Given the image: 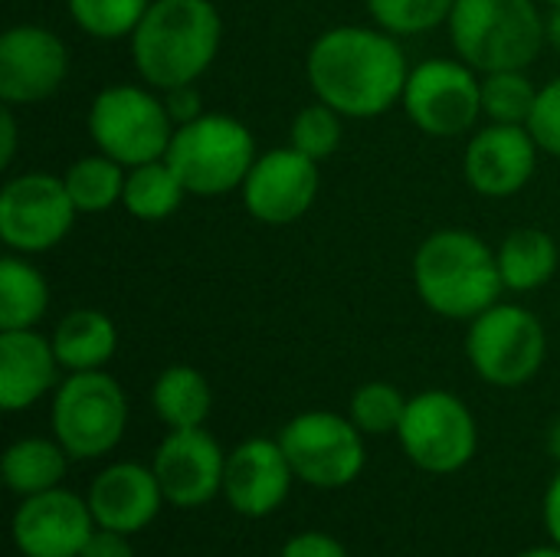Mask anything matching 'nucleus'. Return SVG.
Listing matches in <instances>:
<instances>
[{"mask_svg": "<svg viewBox=\"0 0 560 557\" xmlns=\"http://www.w3.org/2000/svg\"><path fill=\"white\" fill-rule=\"evenodd\" d=\"M410 62L394 33L364 23H341L318 33L305 53V79L318 102L364 121L400 105Z\"/></svg>", "mask_w": 560, "mask_h": 557, "instance_id": "nucleus-1", "label": "nucleus"}, {"mask_svg": "<svg viewBox=\"0 0 560 557\" xmlns=\"http://www.w3.org/2000/svg\"><path fill=\"white\" fill-rule=\"evenodd\" d=\"M220 43L223 16L210 0H151L128 36L138 79L158 92L194 85L213 66Z\"/></svg>", "mask_w": 560, "mask_h": 557, "instance_id": "nucleus-2", "label": "nucleus"}, {"mask_svg": "<svg viewBox=\"0 0 560 557\" xmlns=\"http://www.w3.org/2000/svg\"><path fill=\"white\" fill-rule=\"evenodd\" d=\"M410 276L420 302L453 322H472L505 292L495 250L463 227L433 230L417 246Z\"/></svg>", "mask_w": 560, "mask_h": 557, "instance_id": "nucleus-3", "label": "nucleus"}, {"mask_svg": "<svg viewBox=\"0 0 560 557\" xmlns=\"http://www.w3.org/2000/svg\"><path fill=\"white\" fill-rule=\"evenodd\" d=\"M446 30L453 53L479 76L528 69L548 46L538 0H456Z\"/></svg>", "mask_w": 560, "mask_h": 557, "instance_id": "nucleus-4", "label": "nucleus"}, {"mask_svg": "<svg viewBox=\"0 0 560 557\" xmlns=\"http://www.w3.org/2000/svg\"><path fill=\"white\" fill-rule=\"evenodd\" d=\"M164 158L190 197H226L243 187L259 148L240 118L203 112L200 118L174 128Z\"/></svg>", "mask_w": 560, "mask_h": 557, "instance_id": "nucleus-5", "label": "nucleus"}, {"mask_svg": "<svg viewBox=\"0 0 560 557\" xmlns=\"http://www.w3.org/2000/svg\"><path fill=\"white\" fill-rule=\"evenodd\" d=\"M89 138L95 151L115 158L125 167H138L167 154L174 121L164 95L151 85L118 82L95 92L89 105Z\"/></svg>", "mask_w": 560, "mask_h": 557, "instance_id": "nucleus-6", "label": "nucleus"}, {"mask_svg": "<svg viewBox=\"0 0 560 557\" xmlns=\"http://www.w3.org/2000/svg\"><path fill=\"white\" fill-rule=\"evenodd\" d=\"M466 358L492 387H525L548 358V332L541 318L518 302H495L469 322Z\"/></svg>", "mask_w": 560, "mask_h": 557, "instance_id": "nucleus-7", "label": "nucleus"}, {"mask_svg": "<svg viewBox=\"0 0 560 557\" xmlns=\"http://www.w3.org/2000/svg\"><path fill=\"white\" fill-rule=\"evenodd\" d=\"M49 423L72 460H102L128 430V397L108 371H75L52 391Z\"/></svg>", "mask_w": 560, "mask_h": 557, "instance_id": "nucleus-8", "label": "nucleus"}, {"mask_svg": "<svg viewBox=\"0 0 560 557\" xmlns=\"http://www.w3.org/2000/svg\"><path fill=\"white\" fill-rule=\"evenodd\" d=\"M407 460L430 476H453L476 460L479 423L463 397L453 391H420L407 401L397 430Z\"/></svg>", "mask_w": 560, "mask_h": 557, "instance_id": "nucleus-9", "label": "nucleus"}, {"mask_svg": "<svg viewBox=\"0 0 560 557\" xmlns=\"http://www.w3.org/2000/svg\"><path fill=\"white\" fill-rule=\"evenodd\" d=\"M400 108L427 138L469 135L482 118V76L456 59H423L410 66Z\"/></svg>", "mask_w": 560, "mask_h": 557, "instance_id": "nucleus-10", "label": "nucleus"}, {"mask_svg": "<svg viewBox=\"0 0 560 557\" xmlns=\"http://www.w3.org/2000/svg\"><path fill=\"white\" fill-rule=\"evenodd\" d=\"M364 433L335 410H305L279 430V443L299 483L312 489H345L368 463Z\"/></svg>", "mask_w": 560, "mask_h": 557, "instance_id": "nucleus-11", "label": "nucleus"}, {"mask_svg": "<svg viewBox=\"0 0 560 557\" xmlns=\"http://www.w3.org/2000/svg\"><path fill=\"white\" fill-rule=\"evenodd\" d=\"M75 217L62 174L26 171L0 187V240L10 253L39 256L56 250L72 233Z\"/></svg>", "mask_w": 560, "mask_h": 557, "instance_id": "nucleus-12", "label": "nucleus"}, {"mask_svg": "<svg viewBox=\"0 0 560 557\" xmlns=\"http://www.w3.org/2000/svg\"><path fill=\"white\" fill-rule=\"evenodd\" d=\"M322 171L318 161L305 158L292 144L259 151L253 161L240 197L246 213L266 227H289L299 223L318 200Z\"/></svg>", "mask_w": 560, "mask_h": 557, "instance_id": "nucleus-13", "label": "nucleus"}, {"mask_svg": "<svg viewBox=\"0 0 560 557\" xmlns=\"http://www.w3.org/2000/svg\"><path fill=\"white\" fill-rule=\"evenodd\" d=\"M69 79V46L43 23H16L0 36L3 105H36L52 98Z\"/></svg>", "mask_w": 560, "mask_h": 557, "instance_id": "nucleus-14", "label": "nucleus"}, {"mask_svg": "<svg viewBox=\"0 0 560 557\" xmlns=\"http://www.w3.org/2000/svg\"><path fill=\"white\" fill-rule=\"evenodd\" d=\"M538 141L528 125L486 121L476 128L463 151V177L472 194L489 200H509L522 194L538 171Z\"/></svg>", "mask_w": 560, "mask_h": 557, "instance_id": "nucleus-15", "label": "nucleus"}, {"mask_svg": "<svg viewBox=\"0 0 560 557\" xmlns=\"http://www.w3.org/2000/svg\"><path fill=\"white\" fill-rule=\"evenodd\" d=\"M151 469L167 506L200 509L223 496L226 453L207 427L167 430V437L154 450Z\"/></svg>", "mask_w": 560, "mask_h": 557, "instance_id": "nucleus-16", "label": "nucleus"}, {"mask_svg": "<svg viewBox=\"0 0 560 557\" xmlns=\"http://www.w3.org/2000/svg\"><path fill=\"white\" fill-rule=\"evenodd\" d=\"M95 529L89 499L62 486L20 499L10 525L23 557H79Z\"/></svg>", "mask_w": 560, "mask_h": 557, "instance_id": "nucleus-17", "label": "nucleus"}, {"mask_svg": "<svg viewBox=\"0 0 560 557\" xmlns=\"http://www.w3.org/2000/svg\"><path fill=\"white\" fill-rule=\"evenodd\" d=\"M292 483L295 473L285 460L279 437H249L226 453L223 499L243 519H266L282 509Z\"/></svg>", "mask_w": 560, "mask_h": 557, "instance_id": "nucleus-18", "label": "nucleus"}, {"mask_svg": "<svg viewBox=\"0 0 560 557\" xmlns=\"http://www.w3.org/2000/svg\"><path fill=\"white\" fill-rule=\"evenodd\" d=\"M89 509L98 529L121 535L144 532L164 506L158 476L144 463H112L89 486Z\"/></svg>", "mask_w": 560, "mask_h": 557, "instance_id": "nucleus-19", "label": "nucleus"}, {"mask_svg": "<svg viewBox=\"0 0 560 557\" xmlns=\"http://www.w3.org/2000/svg\"><path fill=\"white\" fill-rule=\"evenodd\" d=\"M59 358L52 338L36 328L0 332V407L20 414L59 387Z\"/></svg>", "mask_w": 560, "mask_h": 557, "instance_id": "nucleus-20", "label": "nucleus"}, {"mask_svg": "<svg viewBox=\"0 0 560 557\" xmlns=\"http://www.w3.org/2000/svg\"><path fill=\"white\" fill-rule=\"evenodd\" d=\"M52 348L66 374L105 371L118 351V328L98 309H72L52 328Z\"/></svg>", "mask_w": 560, "mask_h": 557, "instance_id": "nucleus-21", "label": "nucleus"}, {"mask_svg": "<svg viewBox=\"0 0 560 557\" xmlns=\"http://www.w3.org/2000/svg\"><path fill=\"white\" fill-rule=\"evenodd\" d=\"M495 256H499L502 286L505 292H515V295L545 289L555 279L560 263L558 240L541 227H518L505 233Z\"/></svg>", "mask_w": 560, "mask_h": 557, "instance_id": "nucleus-22", "label": "nucleus"}, {"mask_svg": "<svg viewBox=\"0 0 560 557\" xmlns=\"http://www.w3.org/2000/svg\"><path fill=\"white\" fill-rule=\"evenodd\" d=\"M151 407L167 430L207 427L213 410V387L203 371L190 364H171L151 384Z\"/></svg>", "mask_w": 560, "mask_h": 557, "instance_id": "nucleus-23", "label": "nucleus"}, {"mask_svg": "<svg viewBox=\"0 0 560 557\" xmlns=\"http://www.w3.org/2000/svg\"><path fill=\"white\" fill-rule=\"evenodd\" d=\"M69 453L66 446L52 437H23L16 443L7 446L0 473L3 483L13 496L26 499V496H39L49 492L56 486H62L66 469H69Z\"/></svg>", "mask_w": 560, "mask_h": 557, "instance_id": "nucleus-24", "label": "nucleus"}, {"mask_svg": "<svg viewBox=\"0 0 560 557\" xmlns=\"http://www.w3.org/2000/svg\"><path fill=\"white\" fill-rule=\"evenodd\" d=\"M49 312V282L30 256L7 253L0 259V332L36 328Z\"/></svg>", "mask_w": 560, "mask_h": 557, "instance_id": "nucleus-25", "label": "nucleus"}, {"mask_svg": "<svg viewBox=\"0 0 560 557\" xmlns=\"http://www.w3.org/2000/svg\"><path fill=\"white\" fill-rule=\"evenodd\" d=\"M184 197H190V194H187V187L180 184L177 171L167 164V158H158V161L128 167L121 207H125L135 220H141V223L171 220V217L180 210Z\"/></svg>", "mask_w": 560, "mask_h": 557, "instance_id": "nucleus-26", "label": "nucleus"}, {"mask_svg": "<svg viewBox=\"0 0 560 557\" xmlns=\"http://www.w3.org/2000/svg\"><path fill=\"white\" fill-rule=\"evenodd\" d=\"M125 177H128V167L102 151L82 154L62 171L66 190L79 213H105L118 207L125 194Z\"/></svg>", "mask_w": 560, "mask_h": 557, "instance_id": "nucleus-27", "label": "nucleus"}, {"mask_svg": "<svg viewBox=\"0 0 560 557\" xmlns=\"http://www.w3.org/2000/svg\"><path fill=\"white\" fill-rule=\"evenodd\" d=\"M538 89L528 69H502L482 76V118L499 125H528Z\"/></svg>", "mask_w": 560, "mask_h": 557, "instance_id": "nucleus-28", "label": "nucleus"}, {"mask_svg": "<svg viewBox=\"0 0 560 557\" xmlns=\"http://www.w3.org/2000/svg\"><path fill=\"white\" fill-rule=\"evenodd\" d=\"M151 0H66L69 20L92 39L115 43L128 39L141 16L148 13Z\"/></svg>", "mask_w": 560, "mask_h": 557, "instance_id": "nucleus-29", "label": "nucleus"}, {"mask_svg": "<svg viewBox=\"0 0 560 557\" xmlns=\"http://www.w3.org/2000/svg\"><path fill=\"white\" fill-rule=\"evenodd\" d=\"M371 23L394 33L397 39L404 36H423L450 23L456 0H364Z\"/></svg>", "mask_w": 560, "mask_h": 557, "instance_id": "nucleus-30", "label": "nucleus"}, {"mask_svg": "<svg viewBox=\"0 0 560 557\" xmlns=\"http://www.w3.org/2000/svg\"><path fill=\"white\" fill-rule=\"evenodd\" d=\"M407 401L400 387L387 381H368L351 394L348 417L364 437H387L400 430V420L407 414Z\"/></svg>", "mask_w": 560, "mask_h": 557, "instance_id": "nucleus-31", "label": "nucleus"}, {"mask_svg": "<svg viewBox=\"0 0 560 557\" xmlns=\"http://www.w3.org/2000/svg\"><path fill=\"white\" fill-rule=\"evenodd\" d=\"M345 115H338L331 105H325V102H312V105H305V108H299V115L292 118V125H289V144L295 148V151H302L305 158H312V161H328L338 148H341V141H345Z\"/></svg>", "mask_w": 560, "mask_h": 557, "instance_id": "nucleus-32", "label": "nucleus"}, {"mask_svg": "<svg viewBox=\"0 0 560 557\" xmlns=\"http://www.w3.org/2000/svg\"><path fill=\"white\" fill-rule=\"evenodd\" d=\"M528 131L535 135L541 154L560 158V76L538 89V102L528 118Z\"/></svg>", "mask_w": 560, "mask_h": 557, "instance_id": "nucleus-33", "label": "nucleus"}, {"mask_svg": "<svg viewBox=\"0 0 560 557\" xmlns=\"http://www.w3.org/2000/svg\"><path fill=\"white\" fill-rule=\"evenodd\" d=\"M279 557H351V555H348V548H345L335 535H328V532H299V535H292V538L282 545Z\"/></svg>", "mask_w": 560, "mask_h": 557, "instance_id": "nucleus-34", "label": "nucleus"}, {"mask_svg": "<svg viewBox=\"0 0 560 557\" xmlns=\"http://www.w3.org/2000/svg\"><path fill=\"white\" fill-rule=\"evenodd\" d=\"M161 95H164V105H167V115H171L174 128H177V125H187V121H194V118H200V115L207 112L197 82H194V85L167 89V92H161Z\"/></svg>", "mask_w": 560, "mask_h": 557, "instance_id": "nucleus-35", "label": "nucleus"}, {"mask_svg": "<svg viewBox=\"0 0 560 557\" xmlns=\"http://www.w3.org/2000/svg\"><path fill=\"white\" fill-rule=\"evenodd\" d=\"M79 557H135L131 535H121L112 529H95Z\"/></svg>", "mask_w": 560, "mask_h": 557, "instance_id": "nucleus-36", "label": "nucleus"}, {"mask_svg": "<svg viewBox=\"0 0 560 557\" xmlns=\"http://www.w3.org/2000/svg\"><path fill=\"white\" fill-rule=\"evenodd\" d=\"M16 144H20L16 115H13V105H3V108H0V167H10V164H13Z\"/></svg>", "mask_w": 560, "mask_h": 557, "instance_id": "nucleus-37", "label": "nucleus"}, {"mask_svg": "<svg viewBox=\"0 0 560 557\" xmlns=\"http://www.w3.org/2000/svg\"><path fill=\"white\" fill-rule=\"evenodd\" d=\"M545 532L551 535V542L560 548V466L555 473V479L548 483V492H545Z\"/></svg>", "mask_w": 560, "mask_h": 557, "instance_id": "nucleus-38", "label": "nucleus"}, {"mask_svg": "<svg viewBox=\"0 0 560 557\" xmlns=\"http://www.w3.org/2000/svg\"><path fill=\"white\" fill-rule=\"evenodd\" d=\"M545 39L555 53H560V3L545 10Z\"/></svg>", "mask_w": 560, "mask_h": 557, "instance_id": "nucleus-39", "label": "nucleus"}, {"mask_svg": "<svg viewBox=\"0 0 560 557\" xmlns=\"http://www.w3.org/2000/svg\"><path fill=\"white\" fill-rule=\"evenodd\" d=\"M545 443H548V453L555 456V463L560 466V417L548 427V440H545Z\"/></svg>", "mask_w": 560, "mask_h": 557, "instance_id": "nucleus-40", "label": "nucleus"}, {"mask_svg": "<svg viewBox=\"0 0 560 557\" xmlns=\"http://www.w3.org/2000/svg\"><path fill=\"white\" fill-rule=\"evenodd\" d=\"M518 557H560V548L551 542L548 548H532V552H522Z\"/></svg>", "mask_w": 560, "mask_h": 557, "instance_id": "nucleus-41", "label": "nucleus"}, {"mask_svg": "<svg viewBox=\"0 0 560 557\" xmlns=\"http://www.w3.org/2000/svg\"><path fill=\"white\" fill-rule=\"evenodd\" d=\"M538 3H545V7H555V3H560V0H538Z\"/></svg>", "mask_w": 560, "mask_h": 557, "instance_id": "nucleus-42", "label": "nucleus"}]
</instances>
